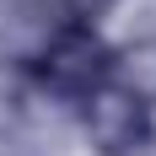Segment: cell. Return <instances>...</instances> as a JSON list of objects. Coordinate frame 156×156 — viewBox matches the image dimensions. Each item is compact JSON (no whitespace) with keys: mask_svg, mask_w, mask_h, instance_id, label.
<instances>
[{"mask_svg":"<svg viewBox=\"0 0 156 156\" xmlns=\"http://www.w3.org/2000/svg\"><path fill=\"white\" fill-rule=\"evenodd\" d=\"M113 11V0H59V27H97Z\"/></svg>","mask_w":156,"mask_h":156,"instance_id":"3","label":"cell"},{"mask_svg":"<svg viewBox=\"0 0 156 156\" xmlns=\"http://www.w3.org/2000/svg\"><path fill=\"white\" fill-rule=\"evenodd\" d=\"M81 124H86V140L97 145V156H140L156 135V113L140 86H124L113 76L81 102Z\"/></svg>","mask_w":156,"mask_h":156,"instance_id":"2","label":"cell"},{"mask_svg":"<svg viewBox=\"0 0 156 156\" xmlns=\"http://www.w3.org/2000/svg\"><path fill=\"white\" fill-rule=\"evenodd\" d=\"M113 70H119V59L97 27H54L43 48L32 54V81L65 102H86L102 81H113Z\"/></svg>","mask_w":156,"mask_h":156,"instance_id":"1","label":"cell"}]
</instances>
